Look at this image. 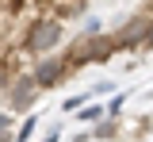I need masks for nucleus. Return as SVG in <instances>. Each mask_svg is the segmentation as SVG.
Instances as JSON below:
<instances>
[{"instance_id": "f257e3e1", "label": "nucleus", "mask_w": 153, "mask_h": 142, "mask_svg": "<svg viewBox=\"0 0 153 142\" xmlns=\"http://www.w3.org/2000/svg\"><path fill=\"white\" fill-rule=\"evenodd\" d=\"M57 42H61V16H54V12L35 16V19L27 23V31H23V46L31 50V58L50 54Z\"/></svg>"}, {"instance_id": "f03ea898", "label": "nucleus", "mask_w": 153, "mask_h": 142, "mask_svg": "<svg viewBox=\"0 0 153 142\" xmlns=\"http://www.w3.org/2000/svg\"><path fill=\"white\" fill-rule=\"evenodd\" d=\"M38 92H42V84L35 81V73H31V69H19L16 77H12V84H8L4 96H8V108H12V111H27V108L35 104Z\"/></svg>"}, {"instance_id": "7ed1b4c3", "label": "nucleus", "mask_w": 153, "mask_h": 142, "mask_svg": "<svg viewBox=\"0 0 153 142\" xmlns=\"http://www.w3.org/2000/svg\"><path fill=\"white\" fill-rule=\"evenodd\" d=\"M31 73H35V81L42 84V88H57L73 69H69V61L61 58V54H57V58H54V54H42V58H35Z\"/></svg>"}, {"instance_id": "20e7f679", "label": "nucleus", "mask_w": 153, "mask_h": 142, "mask_svg": "<svg viewBox=\"0 0 153 142\" xmlns=\"http://www.w3.org/2000/svg\"><path fill=\"white\" fill-rule=\"evenodd\" d=\"M149 23H153V12L130 16V19H126L119 31H115L119 46H123V50H138V46H146V39H149Z\"/></svg>"}, {"instance_id": "39448f33", "label": "nucleus", "mask_w": 153, "mask_h": 142, "mask_svg": "<svg viewBox=\"0 0 153 142\" xmlns=\"http://www.w3.org/2000/svg\"><path fill=\"white\" fill-rule=\"evenodd\" d=\"M61 58L69 61V69H84V65H96V58H92V31L88 35H76L69 46H65V54Z\"/></svg>"}, {"instance_id": "423d86ee", "label": "nucleus", "mask_w": 153, "mask_h": 142, "mask_svg": "<svg viewBox=\"0 0 153 142\" xmlns=\"http://www.w3.org/2000/svg\"><path fill=\"white\" fill-rule=\"evenodd\" d=\"M35 127H38V119H35V115H27V119L19 123V131H16V138H19V142H31V135H35Z\"/></svg>"}, {"instance_id": "0eeeda50", "label": "nucleus", "mask_w": 153, "mask_h": 142, "mask_svg": "<svg viewBox=\"0 0 153 142\" xmlns=\"http://www.w3.org/2000/svg\"><path fill=\"white\" fill-rule=\"evenodd\" d=\"M12 77H16V69H12L8 61L0 58V92H8V84H12Z\"/></svg>"}, {"instance_id": "6e6552de", "label": "nucleus", "mask_w": 153, "mask_h": 142, "mask_svg": "<svg viewBox=\"0 0 153 142\" xmlns=\"http://www.w3.org/2000/svg\"><path fill=\"white\" fill-rule=\"evenodd\" d=\"M111 135H115V119L96 123V131H92V138H111Z\"/></svg>"}, {"instance_id": "1a4fd4ad", "label": "nucleus", "mask_w": 153, "mask_h": 142, "mask_svg": "<svg viewBox=\"0 0 153 142\" xmlns=\"http://www.w3.org/2000/svg\"><path fill=\"white\" fill-rule=\"evenodd\" d=\"M103 115V108H80V119H88V123H96Z\"/></svg>"}, {"instance_id": "9d476101", "label": "nucleus", "mask_w": 153, "mask_h": 142, "mask_svg": "<svg viewBox=\"0 0 153 142\" xmlns=\"http://www.w3.org/2000/svg\"><path fill=\"white\" fill-rule=\"evenodd\" d=\"M84 100H88V92H84V96H73V100H65V111H76V108H84Z\"/></svg>"}, {"instance_id": "9b49d317", "label": "nucleus", "mask_w": 153, "mask_h": 142, "mask_svg": "<svg viewBox=\"0 0 153 142\" xmlns=\"http://www.w3.org/2000/svg\"><path fill=\"white\" fill-rule=\"evenodd\" d=\"M4 131H12V111H4V115H0V135H4Z\"/></svg>"}, {"instance_id": "f8f14e48", "label": "nucleus", "mask_w": 153, "mask_h": 142, "mask_svg": "<svg viewBox=\"0 0 153 142\" xmlns=\"http://www.w3.org/2000/svg\"><path fill=\"white\" fill-rule=\"evenodd\" d=\"M0 142H19V138L12 135V131H4V135H0Z\"/></svg>"}, {"instance_id": "ddd939ff", "label": "nucleus", "mask_w": 153, "mask_h": 142, "mask_svg": "<svg viewBox=\"0 0 153 142\" xmlns=\"http://www.w3.org/2000/svg\"><path fill=\"white\" fill-rule=\"evenodd\" d=\"M57 138H61V135H57V131H50V135H46L42 142H57Z\"/></svg>"}]
</instances>
